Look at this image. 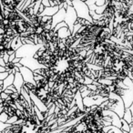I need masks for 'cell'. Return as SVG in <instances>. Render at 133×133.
I'll return each instance as SVG.
<instances>
[{
    "mask_svg": "<svg viewBox=\"0 0 133 133\" xmlns=\"http://www.w3.org/2000/svg\"><path fill=\"white\" fill-rule=\"evenodd\" d=\"M72 6H74L78 17L87 19L91 23L94 21L91 17L90 13H89L90 9H89V6L86 4V2H84L82 0H72Z\"/></svg>",
    "mask_w": 133,
    "mask_h": 133,
    "instance_id": "6da1fadb",
    "label": "cell"
},
{
    "mask_svg": "<svg viewBox=\"0 0 133 133\" xmlns=\"http://www.w3.org/2000/svg\"><path fill=\"white\" fill-rule=\"evenodd\" d=\"M43 44H23L17 50H16V57H33Z\"/></svg>",
    "mask_w": 133,
    "mask_h": 133,
    "instance_id": "7a4b0ae2",
    "label": "cell"
},
{
    "mask_svg": "<svg viewBox=\"0 0 133 133\" xmlns=\"http://www.w3.org/2000/svg\"><path fill=\"white\" fill-rule=\"evenodd\" d=\"M78 15H77V12L75 10L74 6H69L66 9V16H65V22L66 23L68 26H69V30L72 33L73 28H74L75 23L77 22V19H78ZM72 35V34H71Z\"/></svg>",
    "mask_w": 133,
    "mask_h": 133,
    "instance_id": "3957f363",
    "label": "cell"
},
{
    "mask_svg": "<svg viewBox=\"0 0 133 133\" xmlns=\"http://www.w3.org/2000/svg\"><path fill=\"white\" fill-rule=\"evenodd\" d=\"M21 64L25 66H28L30 69H32L33 71H35L36 69H40V68H46L45 65L41 64L38 62L37 59H36L34 57H26L21 58Z\"/></svg>",
    "mask_w": 133,
    "mask_h": 133,
    "instance_id": "277c9868",
    "label": "cell"
},
{
    "mask_svg": "<svg viewBox=\"0 0 133 133\" xmlns=\"http://www.w3.org/2000/svg\"><path fill=\"white\" fill-rule=\"evenodd\" d=\"M19 70H20V73L22 74L25 82H29V83H32L33 85L36 86L37 82H36L35 78H34V71L32 69H30L28 66H21L19 68Z\"/></svg>",
    "mask_w": 133,
    "mask_h": 133,
    "instance_id": "5b68a950",
    "label": "cell"
},
{
    "mask_svg": "<svg viewBox=\"0 0 133 133\" xmlns=\"http://www.w3.org/2000/svg\"><path fill=\"white\" fill-rule=\"evenodd\" d=\"M65 16H66V8H59L58 11L54 16H52V29H53L58 23L65 20Z\"/></svg>",
    "mask_w": 133,
    "mask_h": 133,
    "instance_id": "8992f818",
    "label": "cell"
},
{
    "mask_svg": "<svg viewBox=\"0 0 133 133\" xmlns=\"http://www.w3.org/2000/svg\"><path fill=\"white\" fill-rule=\"evenodd\" d=\"M29 94H30V97H31V100H32L33 105H35L36 107L38 108L42 112H46V111H48V106H46V104H45L44 102H43L42 100H41L40 98H39L35 94V93H33L32 91H29Z\"/></svg>",
    "mask_w": 133,
    "mask_h": 133,
    "instance_id": "52a82bcc",
    "label": "cell"
},
{
    "mask_svg": "<svg viewBox=\"0 0 133 133\" xmlns=\"http://www.w3.org/2000/svg\"><path fill=\"white\" fill-rule=\"evenodd\" d=\"M24 84H25V80H24V78H23L22 74L20 73V71H17V72L15 73V78H14L13 85L16 87L17 92L20 93L21 89L23 88Z\"/></svg>",
    "mask_w": 133,
    "mask_h": 133,
    "instance_id": "ba28073f",
    "label": "cell"
},
{
    "mask_svg": "<svg viewBox=\"0 0 133 133\" xmlns=\"http://www.w3.org/2000/svg\"><path fill=\"white\" fill-rule=\"evenodd\" d=\"M56 34H57V37L60 39H66V38H68L69 36H71L72 33H71V31L69 30V26H63V28H59V29L56 32Z\"/></svg>",
    "mask_w": 133,
    "mask_h": 133,
    "instance_id": "9c48e42d",
    "label": "cell"
},
{
    "mask_svg": "<svg viewBox=\"0 0 133 133\" xmlns=\"http://www.w3.org/2000/svg\"><path fill=\"white\" fill-rule=\"evenodd\" d=\"M58 10H59V6H46V8H45V9L43 10L40 14H38V15L40 16V17H42V16H50V17H52V16L55 15V14L57 13Z\"/></svg>",
    "mask_w": 133,
    "mask_h": 133,
    "instance_id": "30bf717a",
    "label": "cell"
},
{
    "mask_svg": "<svg viewBox=\"0 0 133 133\" xmlns=\"http://www.w3.org/2000/svg\"><path fill=\"white\" fill-rule=\"evenodd\" d=\"M74 98L76 100V105L78 106V108L81 110L85 111V106H84V103H83V97L81 96V92L79 90H78L76 92L74 96Z\"/></svg>",
    "mask_w": 133,
    "mask_h": 133,
    "instance_id": "8fae6325",
    "label": "cell"
},
{
    "mask_svg": "<svg viewBox=\"0 0 133 133\" xmlns=\"http://www.w3.org/2000/svg\"><path fill=\"white\" fill-rule=\"evenodd\" d=\"M14 78H15V74L14 73H9V75L3 80V90H5L10 85H13Z\"/></svg>",
    "mask_w": 133,
    "mask_h": 133,
    "instance_id": "7c38bea8",
    "label": "cell"
},
{
    "mask_svg": "<svg viewBox=\"0 0 133 133\" xmlns=\"http://www.w3.org/2000/svg\"><path fill=\"white\" fill-rule=\"evenodd\" d=\"M22 45H23V42H22V40H21L20 36H17V37H15L11 40V48H13L15 51L18 49Z\"/></svg>",
    "mask_w": 133,
    "mask_h": 133,
    "instance_id": "4fadbf2b",
    "label": "cell"
},
{
    "mask_svg": "<svg viewBox=\"0 0 133 133\" xmlns=\"http://www.w3.org/2000/svg\"><path fill=\"white\" fill-rule=\"evenodd\" d=\"M86 4L89 6L90 10H96V8H97L96 0H87V1H86Z\"/></svg>",
    "mask_w": 133,
    "mask_h": 133,
    "instance_id": "5bb4252c",
    "label": "cell"
},
{
    "mask_svg": "<svg viewBox=\"0 0 133 133\" xmlns=\"http://www.w3.org/2000/svg\"><path fill=\"white\" fill-rule=\"evenodd\" d=\"M9 118V116L8 114L6 112V111L3 110L0 114V121H3V122H8V119Z\"/></svg>",
    "mask_w": 133,
    "mask_h": 133,
    "instance_id": "9a60e30c",
    "label": "cell"
},
{
    "mask_svg": "<svg viewBox=\"0 0 133 133\" xmlns=\"http://www.w3.org/2000/svg\"><path fill=\"white\" fill-rule=\"evenodd\" d=\"M40 4H41V0H37V1H35L33 9H34V13H35L36 15H38V10H39Z\"/></svg>",
    "mask_w": 133,
    "mask_h": 133,
    "instance_id": "2e32d148",
    "label": "cell"
},
{
    "mask_svg": "<svg viewBox=\"0 0 133 133\" xmlns=\"http://www.w3.org/2000/svg\"><path fill=\"white\" fill-rule=\"evenodd\" d=\"M18 117L17 116V115H14V116H11V117H9V118L8 119V122L6 123H9V124H11V125H13V124H16V122L18 120Z\"/></svg>",
    "mask_w": 133,
    "mask_h": 133,
    "instance_id": "e0dca14e",
    "label": "cell"
},
{
    "mask_svg": "<svg viewBox=\"0 0 133 133\" xmlns=\"http://www.w3.org/2000/svg\"><path fill=\"white\" fill-rule=\"evenodd\" d=\"M11 126V124L9 123H6V122H3V121H0V133L3 132V131L5 130V129H6V128L10 127Z\"/></svg>",
    "mask_w": 133,
    "mask_h": 133,
    "instance_id": "ac0fdd59",
    "label": "cell"
},
{
    "mask_svg": "<svg viewBox=\"0 0 133 133\" xmlns=\"http://www.w3.org/2000/svg\"><path fill=\"white\" fill-rule=\"evenodd\" d=\"M68 25H66V23L65 22V21H62V22H60V23H58V24L57 25V26H55V28H53V30H54V32H57V30L59 29V28H63V26H66Z\"/></svg>",
    "mask_w": 133,
    "mask_h": 133,
    "instance_id": "d6986e66",
    "label": "cell"
},
{
    "mask_svg": "<svg viewBox=\"0 0 133 133\" xmlns=\"http://www.w3.org/2000/svg\"><path fill=\"white\" fill-rule=\"evenodd\" d=\"M9 75V72L8 71H4V72H0V79L1 80H4L6 77Z\"/></svg>",
    "mask_w": 133,
    "mask_h": 133,
    "instance_id": "ffe728a7",
    "label": "cell"
},
{
    "mask_svg": "<svg viewBox=\"0 0 133 133\" xmlns=\"http://www.w3.org/2000/svg\"><path fill=\"white\" fill-rule=\"evenodd\" d=\"M58 126H59V124H58V122H57V121H56L54 124H52V125L50 126V129H51V132L53 130H55V129H57V128H58Z\"/></svg>",
    "mask_w": 133,
    "mask_h": 133,
    "instance_id": "44dd1931",
    "label": "cell"
},
{
    "mask_svg": "<svg viewBox=\"0 0 133 133\" xmlns=\"http://www.w3.org/2000/svg\"><path fill=\"white\" fill-rule=\"evenodd\" d=\"M8 96H9V95H8V93H6V92H5L4 90H3V91H1V98H2L4 100L6 99V98H8Z\"/></svg>",
    "mask_w": 133,
    "mask_h": 133,
    "instance_id": "7402d4cb",
    "label": "cell"
},
{
    "mask_svg": "<svg viewBox=\"0 0 133 133\" xmlns=\"http://www.w3.org/2000/svg\"><path fill=\"white\" fill-rule=\"evenodd\" d=\"M41 3H42L45 6H50L49 0H41Z\"/></svg>",
    "mask_w": 133,
    "mask_h": 133,
    "instance_id": "603a6c76",
    "label": "cell"
},
{
    "mask_svg": "<svg viewBox=\"0 0 133 133\" xmlns=\"http://www.w3.org/2000/svg\"><path fill=\"white\" fill-rule=\"evenodd\" d=\"M3 58H4L5 62L8 63V61H9V54H8L6 52V53H5V55H4V57H3Z\"/></svg>",
    "mask_w": 133,
    "mask_h": 133,
    "instance_id": "cb8c5ba5",
    "label": "cell"
},
{
    "mask_svg": "<svg viewBox=\"0 0 133 133\" xmlns=\"http://www.w3.org/2000/svg\"><path fill=\"white\" fill-rule=\"evenodd\" d=\"M45 8H46V6H44V5H43V4H42V3H41V4H40V6H39L38 14H40V13H41V12H42V11H43V10H44V9H45Z\"/></svg>",
    "mask_w": 133,
    "mask_h": 133,
    "instance_id": "d4e9b609",
    "label": "cell"
},
{
    "mask_svg": "<svg viewBox=\"0 0 133 133\" xmlns=\"http://www.w3.org/2000/svg\"><path fill=\"white\" fill-rule=\"evenodd\" d=\"M6 63L5 62L4 58L0 57V65H1V66H6Z\"/></svg>",
    "mask_w": 133,
    "mask_h": 133,
    "instance_id": "484cf974",
    "label": "cell"
},
{
    "mask_svg": "<svg viewBox=\"0 0 133 133\" xmlns=\"http://www.w3.org/2000/svg\"><path fill=\"white\" fill-rule=\"evenodd\" d=\"M20 61H21V57H16L15 58L13 59V61H12V62H13V63H17V62H20Z\"/></svg>",
    "mask_w": 133,
    "mask_h": 133,
    "instance_id": "4316f807",
    "label": "cell"
},
{
    "mask_svg": "<svg viewBox=\"0 0 133 133\" xmlns=\"http://www.w3.org/2000/svg\"><path fill=\"white\" fill-rule=\"evenodd\" d=\"M16 57V52L15 53H13V54H11V55H9V61H13V59Z\"/></svg>",
    "mask_w": 133,
    "mask_h": 133,
    "instance_id": "83f0119b",
    "label": "cell"
},
{
    "mask_svg": "<svg viewBox=\"0 0 133 133\" xmlns=\"http://www.w3.org/2000/svg\"><path fill=\"white\" fill-rule=\"evenodd\" d=\"M4 71H6V68H5V66H1V65H0V72H4Z\"/></svg>",
    "mask_w": 133,
    "mask_h": 133,
    "instance_id": "f1b7e54d",
    "label": "cell"
},
{
    "mask_svg": "<svg viewBox=\"0 0 133 133\" xmlns=\"http://www.w3.org/2000/svg\"><path fill=\"white\" fill-rule=\"evenodd\" d=\"M0 87H3V80L0 79Z\"/></svg>",
    "mask_w": 133,
    "mask_h": 133,
    "instance_id": "f546056e",
    "label": "cell"
},
{
    "mask_svg": "<svg viewBox=\"0 0 133 133\" xmlns=\"http://www.w3.org/2000/svg\"><path fill=\"white\" fill-rule=\"evenodd\" d=\"M3 111V108H0V114H1V112Z\"/></svg>",
    "mask_w": 133,
    "mask_h": 133,
    "instance_id": "4dcf8cb0",
    "label": "cell"
},
{
    "mask_svg": "<svg viewBox=\"0 0 133 133\" xmlns=\"http://www.w3.org/2000/svg\"><path fill=\"white\" fill-rule=\"evenodd\" d=\"M1 91H3V87H0V92Z\"/></svg>",
    "mask_w": 133,
    "mask_h": 133,
    "instance_id": "1f68e13d",
    "label": "cell"
},
{
    "mask_svg": "<svg viewBox=\"0 0 133 133\" xmlns=\"http://www.w3.org/2000/svg\"><path fill=\"white\" fill-rule=\"evenodd\" d=\"M0 98H1V92H0Z\"/></svg>",
    "mask_w": 133,
    "mask_h": 133,
    "instance_id": "d6a6232c",
    "label": "cell"
}]
</instances>
